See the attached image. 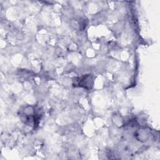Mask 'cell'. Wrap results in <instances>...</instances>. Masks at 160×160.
Wrapping results in <instances>:
<instances>
[{"instance_id":"obj_1","label":"cell","mask_w":160,"mask_h":160,"mask_svg":"<svg viewBox=\"0 0 160 160\" xmlns=\"http://www.w3.org/2000/svg\"><path fill=\"white\" fill-rule=\"evenodd\" d=\"M75 86H78L84 88H91L93 84V78L91 74L84 75L75 80Z\"/></svg>"}]
</instances>
